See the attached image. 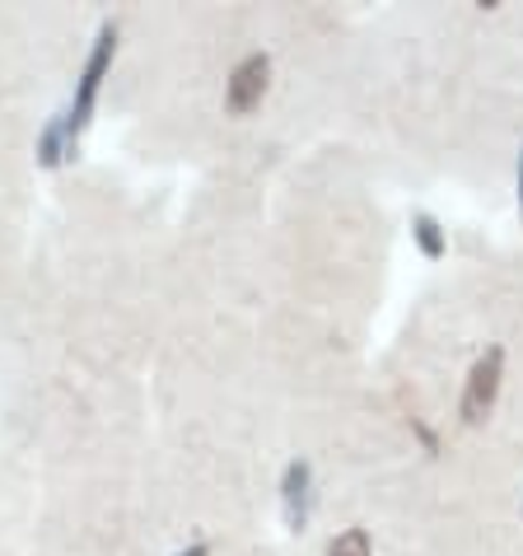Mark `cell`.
I'll list each match as a JSON object with an SVG mask.
<instances>
[{
    "label": "cell",
    "instance_id": "8992f818",
    "mask_svg": "<svg viewBox=\"0 0 523 556\" xmlns=\"http://www.w3.org/2000/svg\"><path fill=\"white\" fill-rule=\"evenodd\" d=\"M411 239H417V249L425 253V257H444V249H449V243H444V229H439V220L435 215H411Z\"/></svg>",
    "mask_w": 523,
    "mask_h": 556
},
{
    "label": "cell",
    "instance_id": "9c48e42d",
    "mask_svg": "<svg viewBox=\"0 0 523 556\" xmlns=\"http://www.w3.org/2000/svg\"><path fill=\"white\" fill-rule=\"evenodd\" d=\"M519 215H523V150H519Z\"/></svg>",
    "mask_w": 523,
    "mask_h": 556
},
{
    "label": "cell",
    "instance_id": "52a82bcc",
    "mask_svg": "<svg viewBox=\"0 0 523 556\" xmlns=\"http://www.w3.org/2000/svg\"><path fill=\"white\" fill-rule=\"evenodd\" d=\"M328 556H369V533L365 529H346L342 538H332Z\"/></svg>",
    "mask_w": 523,
    "mask_h": 556
},
{
    "label": "cell",
    "instance_id": "6da1fadb",
    "mask_svg": "<svg viewBox=\"0 0 523 556\" xmlns=\"http://www.w3.org/2000/svg\"><path fill=\"white\" fill-rule=\"evenodd\" d=\"M113 56H117V24H103L99 38H94V52H89L85 71H80V85H75V99H71V113L66 117V131L80 136L89 127V117H94V103H99V89L107 80V71H113Z\"/></svg>",
    "mask_w": 523,
    "mask_h": 556
},
{
    "label": "cell",
    "instance_id": "277c9868",
    "mask_svg": "<svg viewBox=\"0 0 523 556\" xmlns=\"http://www.w3.org/2000/svg\"><path fill=\"white\" fill-rule=\"evenodd\" d=\"M309 486H314V468L304 458H295L281 477V501H285L290 529H304V519H309Z\"/></svg>",
    "mask_w": 523,
    "mask_h": 556
},
{
    "label": "cell",
    "instance_id": "ba28073f",
    "mask_svg": "<svg viewBox=\"0 0 523 556\" xmlns=\"http://www.w3.org/2000/svg\"><path fill=\"white\" fill-rule=\"evenodd\" d=\"M178 556H211V543H192L188 552H178Z\"/></svg>",
    "mask_w": 523,
    "mask_h": 556
},
{
    "label": "cell",
    "instance_id": "7a4b0ae2",
    "mask_svg": "<svg viewBox=\"0 0 523 556\" xmlns=\"http://www.w3.org/2000/svg\"><path fill=\"white\" fill-rule=\"evenodd\" d=\"M500 379H505V351L490 346L482 361L468 369V383H463V403H458V412H463L468 426H482L490 416V407H496V397H500Z\"/></svg>",
    "mask_w": 523,
    "mask_h": 556
},
{
    "label": "cell",
    "instance_id": "3957f363",
    "mask_svg": "<svg viewBox=\"0 0 523 556\" xmlns=\"http://www.w3.org/2000/svg\"><path fill=\"white\" fill-rule=\"evenodd\" d=\"M267 80H271V56L267 52L243 56L234 66V75H229V85H225L229 113H253V108L262 103V94H267Z\"/></svg>",
    "mask_w": 523,
    "mask_h": 556
},
{
    "label": "cell",
    "instance_id": "5b68a950",
    "mask_svg": "<svg viewBox=\"0 0 523 556\" xmlns=\"http://www.w3.org/2000/svg\"><path fill=\"white\" fill-rule=\"evenodd\" d=\"M75 150V136L66 131V117H56V122H48V131L38 136V164H48V168H56L66 154Z\"/></svg>",
    "mask_w": 523,
    "mask_h": 556
}]
</instances>
